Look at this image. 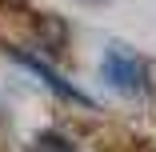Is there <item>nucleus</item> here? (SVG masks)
Returning <instances> with one entry per match:
<instances>
[{
  "label": "nucleus",
  "mask_w": 156,
  "mask_h": 152,
  "mask_svg": "<svg viewBox=\"0 0 156 152\" xmlns=\"http://www.w3.org/2000/svg\"><path fill=\"white\" fill-rule=\"evenodd\" d=\"M12 56L20 60L24 68H32V72H36V76H40V80L48 84V88H52V92H56L60 100H72V104H84V108H92V96H84V92H80L76 84H68L64 76L56 72V68H48V64H44L40 56H28V52H12Z\"/></svg>",
  "instance_id": "f03ea898"
},
{
  "label": "nucleus",
  "mask_w": 156,
  "mask_h": 152,
  "mask_svg": "<svg viewBox=\"0 0 156 152\" xmlns=\"http://www.w3.org/2000/svg\"><path fill=\"white\" fill-rule=\"evenodd\" d=\"M32 152H76V144L64 140L60 132H40V136L32 140Z\"/></svg>",
  "instance_id": "7ed1b4c3"
},
{
  "label": "nucleus",
  "mask_w": 156,
  "mask_h": 152,
  "mask_svg": "<svg viewBox=\"0 0 156 152\" xmlns=\"http://www.w3.org/2000/svg\"><path fill=\"white\" fill-rule=\"evenodd\" d=\"M104 76H108V84H116L120 92H144L148 88V68H144V60L136 56V52H128L124 44H112L108 52H104Z\"/></svg>",
  "instance_id": "f257e3e1"
}]
</instances>
